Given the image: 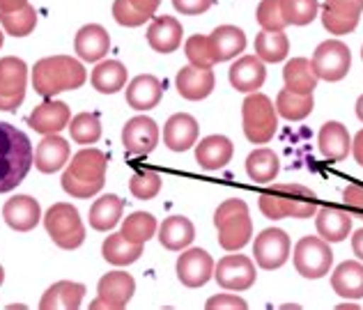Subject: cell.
Returning <instances> with one entry per match:
<instances>
[{
  "instance_id": "603a6c76",
  "label": "cell",
  "mask_w": 363,
  "mask_h": 310,
  "mask_svg": "<svg viewBox=\"0 0 363 310\" xmlns=\"http://www.w3.org/2000/svg\"><path fill=\"white\" fill-rule=\"evenodd\" d=\"M233 140L225 135H207L198 143L196 148V161L200 163V168L205 170H221L228 166L233 159Z\"/></svg>"
},
{
  "instance_id": "db71d44e",
  "label": "cell",
  "mask_w": 363,
  "mask_h": 310,
  "mask_svg": "<svg viewBox=\"0 0 363 310\" xmlns=\"http://www.w3.org/2000/svg\"><path fill=\"white\" fill-rule=\"evenodd\" d=\"M352 250H354V255L363 262V228L354 232V237H352Z\"/></svg>"
},
{
  "instance_id": "74e56055",
  "label": "cell",
  "mask_w": 363,
  "mask_h": 310,
  "mask_svg": "<svg viewBox=\"0 0 363 310\" xmlns=\"http://www.w3.org/2000/svg\"><path fill=\"white\" fill-rule=\"evenodd\" d=\"M313 106H315L313 94H297L290 90H281L279 96H276V111H279L281 118L292 122L308 118Z\"/></svg>"
},
{
  "instance_id": "11a10c76",
  "label": "cell",
  "mask_w": 363,
  "mask_h": 310,
  "mask_svg": "<svg viewBox=\"0 0 363 310\" xmlns=\"http://www.w3.org/2000/svg\"><path fill=\"white\" fill-rule=\"evenodd\" d=\"M28 5V0H0V12H16Z\"/></svg>"
},
{
  "instance_id": "4316f807",
  "label": "cell",
  "mask_w": 363,
  "mask_h": 310,
  "mask_svg": "<svg viewBox=\"0 0 363 310\" xmlns=\"http://www.w3.org/2000/svg\"><path fill=\"white\" fill-rule=\"evenodd\" d=\"M315 226H318L320 237L324 241H329V244H333V241L347 239V235L352 232V214L338 207H322L318 209Z\"/></svg>"
},
{
  "instance_id": "9f6ffc18",
  "label": "cell",
  "mask_w": 363,
  "mask_h": 310,
  "mask_svg": "<svg viewBox=\"0 0 363 310\" xmlns=\"http://www.w3.org/2000/svg\"><path fill=\"white\" fill-rule=\"evenodd\" d=\"M352 152H354V159L359 161V166H363V129L357 133L354 143H352Z\"/></svg>"
},
{
  "instance_id": "94428289",
  "label": "cell",
  "mask_w": 363,
  "mask_h": 310,
  "mask_svg": "<svg viewBox=\"0 0 363 310\" xmlns=\"http://www.w3.org/2000/svg\"><path fill=\"white\" fill-rule=\"evenodd\" d=\"M361 57H363V51H361Z\"/></svg>"
},
{
  "instance_id": "9a60e30c",
  "label": "cell",
  "mask_w": 363,
  "mask_h": 310,
  "mask_svg": "<svg viewBox=\"0 0 363 310\" xmlns=\"http://www.w3.org/2000/svg\"><path fill=\"white\" fill-rule=\"evenodd\" d=\"M177 278L186 287H203L214 278V260L203 248H189L177 260Z\"/></svg>"
},
{
  "instance_id": "3957f363",
  "label": "cell",
  "mask_w": 363,
  "mask_h": 310,
  "mask_svg": "<svg viewBox=\"0 0 363 310\" xmlns=\"http://www.w3.org/2000/svg\"><path fill=\"white\" fill-rule=\"evenodd\" d=\"M88 79L85 67L72 55H51L37 60L33 67V85L35 92L53 99L55 94L81 88Z\"/></svg>"
},
{
  "instance_id": "836d02e7",
  "label": "cell",
  "mask_w": 363,
  "mask_h": 310,
  "mask_svg": "<svg viewBox=\"0 0 363 310\" xmlns=\"http://www.w3.org/2000/svg\"><path fill=\"white\" fill-rule=\"evenodd\" d=\"M127 83V67L120 60H104L94 67L92 72V85L94 90L101 94H113L120 92Z\"/></svg>"
},
{
  "instance_id": "9c48e42d",
  "label": "cell",
  "mask_w": 363,
  "mask_h": 310,
  "mask_svg": "<svg viewBox=\"0 0 363 310\" xmlns=\"http://www.w3.org/2000/svg\"><path fill=\"white\" fill-rule=\"evenodd\" d=\"M28 67L21 57H0V111L14 113L26 99Z\"/></svg>"
},
{
  "instance_id": "4fadbf2b",
  "label": "cell",
  "mask_w": 363,
  "mask_h": 310,
  "mask_svg": "<svg viewBox=\"0 0 363 310\" xmlns=\"http://www.w3.org/2000/svg\"><path fill=\"white\" fill-rule=\"evenodd\" d=\"M97 292L99 297L92 301V308L122 310L131 301L133 292H136V280L127 271H108L106 276H101Z\"/></svg>"
},
{
  "instance_id": "7dc6e473",
  "label": "cell",
  "mask_w": 363,
  "mask_h": 310,
  "mask_svg": "<svg viewBox=\"0 0 363 310\" xmlns=\"http://www.w3.org/2000/svg\"><path fill=\"white\" fill-rule=\"evenodd\" d=\"M113 16H116V21L120 26H127V28H138L145 21H150V16L140 14L129 0H116V3H113Z\"/></svg>"
},
{
  "instance_id": "7bdbcfd3",
  "label": "cell",
  "mask_w": 363,
  "mask_h": 310,
  "mask_svg": "<svg viewBox=\"0 0 363 310\" xmlns=\"http://www.w3.org/2000/svg\"><path fill=\"white\" fill-rule=\"evenodd\" d=\"M281 9L288 26H308L320 12L318 0H281Z\"/></svg>"
},
{
  "instance_id": "7402d4cb",
  "label": "cell",
  "mask_w": 363,
  "mask_h": 310,
  "mask_svg": "<svg viewBox=\"0 0 363 310\" xmlns=\"http://www.w3.org/2000/svg\"><path fill=\"white\" fill-rule=\"evenodd\" d=\"M198 140V122L194 115L177 113L164 127V143L173 152H186Z\"/></svg>"
},
{
  "instance_id": "ee69618b",
  "label": "cell",
  "mask_w": 363,
  "mask_h": 310,
  "mask_svg": "<svg viewBox=\"0 0 363 310\" xmlns=\"http://www.w3.org/2000/svg\"><path fill=\"white\" fill-rule=\"evenodd\" d=\"M322 23L331 35H347L359 26V14H350V12H340V9H333L329 5L322 7Z\"/></svg>"
},
{
  "instance_id": "484cf974",
  "label": "cell",
  "mask_w": 363,
  "mask_h": 310,
  "mask_svg": "<svg viewBox=\"0 0 363 310\" xmlns=\"http://www.w3.org/2000/svg\"><path fill=\"white\" fill-rule=\"evenodd\" d=\"M124 94H127V104L133 111H152L161 101L164 88H161V81L157 76L143 74L127 85V92Z\"/></svg>"
},
{
  "instance_id": "680465c9",
  "label": "cell",
  "mask_w": 363,
  "mask_h": 310,
  "mask_svg": "<svg viewBox=\"0 0 363 310\" xmlns=\"http://www.w3.org/2000/svg\"><path fill=\"white\" fill-rule=\"evenodd\" d=\"M3 280H5V271H3V267H0V285H3Z\"/></svg>"
},
{
  "instance_id": "816d5d0a",
  "label": "cell",
  "mask_w": 363,
  "mask_h": 310,
  "mask_svg": "<svg viewBox=\"0 0 363 310\" xmlns=\"http://www.w3.org/2000/svg\"><path fill=\"white\" fill-rule=\"evenodd\" d=\"M327 5L333 9H340V12H350L359 16L363 12V0H327Z\"/></svg>"
},
{
  "instance_id": "cb8c5ba5",
  "label": "cell",
  "mask_w": 363,
  "mask_h": 310,
  "mask_svg": "<svg viewBox=\"0 0 363 310\" xmlns=\"http://www.w3.org/2000/svg\"><path fill=\"white\" fill-rule=\"evenodd\" d=\"M318 145H320L322 157L327 161H331V163L342 161L352 150L350 131L345 129V124H340V122H327L320 129Z\"/></svg>"
},
{
  "instance_id": "52a82bcc",
  "label": "cell",
  "mask_w": 363,
  "mask_h": 310,
  "mask_svg": "<svg viewBox=\"0 0 363 310\" xmlns=\"http://www.w3.org/2000/svg\"><path fill=\"white\" fill-rule=\"evenodd\" d=\"M44 228L49 232L55 246L65 250L79 248L85 241V226L79 216V209L69 202H55V205L46 211Z\"/></svg>"
},
{
  "instance_id": "ffe728a7",
  "label": "cell",
  "mask_w": 363,
  "mask_h": 310,
  "mask_svg": "<svg viewBox=\"0 0 363 310\" xmlns=\"http://www.w3.org/2000/svg\"><path fill=\"white\" fill-rule=\"evenodd\" d=\"M214 74L212 70H200V67H182L177 72V79H175V85H177V92L184 96L189 101H200L209 96V92L214 90Z\"/></svg>"
},
{
  "instance_id": "5b68a950",
  "label": "cell",
  "mask_w": 363,
  "mask_h": 310,
  "mask_svg": "<svg viewBox=\"0 0 363 310\" xmlns=\"http://www.w3.org/2000/svg\"><path fill=\"white\" fill-rule=\"evenodd\" d=\"M218 230V244L225 250H240L253 237V221L248 216V205L240 198L225 200L214 214Z\"/></svg>"
},
{
  "instance_id": "ab89813d",
  "label": "cell",
  "mask_w": 363,
  "mask_h": 310,
  "mask_svg": "<svg viewBox=\"0 0 363 310\" xmlns=\"http://www.w3.org/2000/svg\"><path fill=\"white\" fill-rule=\"evenodd\" d=\"M155 232H157V218L147 214V211H133L122 223V235L129 241H136V244H145L147 239L155 237Z\"/></svg>"
},
{
  "instance_id": "bcb514c9",
  "label": "cell",
  "mask_w": 363,
  "mask_h": 310,
  "mask_svg": "<svg viewBox=\"0 0 363 310\" xmlns=\"http://www.w3.org/2000/svg\"><path fill=\"white\" fill-rule=\"evenodd\" d=\"M257 23L262 26V31H283L288 21L283 16L281 0H262L257 7Z\"/></svg>"
},
{
  "instance_id": "60d3db41",
  "label": "cell",
  "mask_w": 363,
  "mask_h": 310,
  "mask_svg": "<svg viewBox=\"0 0 363 310\" xmlns=\"http://www.w3.org/2000/svg\"><path fill=\"white\" fill-rule=\"evenodd\" d=\"M69 133L79 145H92L101 138V122L94 113H79L69 120Z\"/></svg>"
},
{
  "instance_id": "ba28073f",
  "label": "cell",
  "mask_w": 363,
  "mask_h": 310,
  "mask_svg": "<svg viewBox=\"0 0 363 310\" xmlns=\"http://www.w3.org/2000/svg\"><path fill=\"white\" fill-rule=\"evenodd\" d=\"M333 265V250L322 237H303L294 246V267L303 278H322Z\"/></svg>"
},
{
  "instance_id": "2e32d148",
  "label": "cell",
  "mask_w": 363,
  "mask_h": 310,
  "mask_svg": "<svg viewBox=\"0 0 363 310\" xmlns=\"http://www.w3.org/2000/svg\"><path fill=\"white\" fill-rule=\"evenodd\" d=\"M69 120H72L69 106L65 101L46 99L30 113L28 124H30V129H35L37 133L49 135V133H60L65 127H69Z\"/></svg>"
},
{
  "instance_id": "d590c367",
  "label": "cell",
  "mask_w": 363,
  "mask_h": 310,
  "mask_svg": "<svg viewBox=\"0 0 363 310\" xmlns=\"http://www.w3.org/2000/svg\"><path fill=\"white\" fill-rule=\"evenodd\" d=\"M124 202L118 196H101L94 205L90 207V226L99 232L113 230L122 218Z\"/></svg>"
},
{
  "instance_id": "6da1fadb",
  "label": "cell",
  "mask_w": 363,
  "mask_h": 310,
  "mask_svg": "<svg viewBox=\"0 0 363 310\" xmlns=\"http://www.w3.org/2000/svg\"><path fill=\"white\" fill-rule=\"evenodd\" d=\"M35 163L30 138L7 122H0V193L16 189Z\"/></svg>"
},
{
  "instance_id": "b9f144b4",
  "label": "cell",
  "mask_w": 363,
  "mask_h": 310,
  "mask_svg": "<svg viewBox=\"0 0 363 310\" xmlns=\"http://www.w3.org/2000/svg\"><path fill=\"white\" fill-rule=\"evenodd\" d=\"M184 51H186L189 62L194 67H200V70H212V67L218 62L216 53H214V46H212V42H209V37H205V35L189 37Z\"/></svg>"
},
{
  "instance_id": "e0dca14e",
  "label": "cell",
  "mask_w": 363,
  "mask_h": 310,
  "mask_svg": "<svg viewBox=\"0 0 363 310\" xmlns=\"http://www.w3.org/2000/svg\"><path fill=\"white\" fill-rule=\"evenodd\" d=\"M3 218L12 230L28 232L42 221V207H40V202L30 196H14L5 202Z\"/></svg>"
},
{
  "instance_id": "f6af8a7d",
  "label": "cell",
  "mask_w": 363,
  "mask_h": 310,
  "mask_svg": "<svg viewBox=\"0 0 363 310\" xmlns=\"http://www.w3.org/2000/svg\"><path fill=\"white\" fill-rule=\"evenodd\" d=\"M129 191L138 200H152L161 191V177L155 170H138L129 179Z\"/></svg>"
},
{
  "instance_id": "f5cc1de1",
  "label": "cell",
  "mask_w": 363,
  "mask_h": 310,
  "mask_svg": "<svg viewBox=\"0 0 363 310\" xmlns=\"http://www.w3.org/2000/svg\"><path fill=\"white\" fill-rule=\"evenodd\" d=\"M129 3L138 9L140 14H145V16H150V18H155V12L159 9V5H161V0H129Z\"/></svg>"
},
{
  "instance_id": "7a4b0ae2",
  "label": "cell",
  "mask_w": 363,
  "mask_h": 310,
  "mask_svg": "<svg viewBox=\"0 0 363 310\" xmlns=\"http://www.w3.org/2000/svg\"><path fill=\"white\" fill-rule=\"evenodd\" d=\"M106 168H108L106 154L101 150L85 148L72 157V163L62 172L60 184L72 198H81V200L92 198L104 189Z\"/></svg>"
},
{
  "instance_id": "f907efd6",
  "label": "cell",
  "mask_w": 363,
  "mask_h": 310,
  "mask_svg": "<svg viewBox=\"0 0 363 310\" xmlns=\"http://www.w3.org/2000/svg\"><path fill=\"white\" fill-rule=\"evenodd\" d=\"M207 308L209 310H214V308H218V310H221V308H233V310L240 308V310H244L246 301L242 297H237V294H216V297H212L207 301Z\"/></svg>"
},
{
  "instance_id": "8d00e7d4",
  "label": "cell",
  "mask_w": 363,
  "mask_h": 310,
  "mask_svg": "<svg viewBox=\"0 0 363 310\" xmlns=\"http://www.w3.org/2000/svg\"><path fill=\"white\" fill-rule=\"evenodd\" d=\"M290 53V42L283 31H262L255 37V55L262 62H283Z\"/></svg>"
},
{
  "instance_id": "c3c4849f",
  "label": "cell",
  "mask_w": 363,
  "mask_h": 310,
  "mask_svg": "<svg viewBox=\"0 0 363 310\" xmlns=\"http://www.w3.org/2000/svg\"><path fill=\"white\" fill-rule=\"evenodd\" d=\"M342 198H345V207L352 214H357L363 221V184H352V187H347L345 193H342Z\"/></svg>"
},
{
  "instance_id": "7c38bea8",
  "label": "cell",
  "mask_w": 363,
  "mask_h": 310,
  "mask_svg": "<svg viewBox=\"0 0 363 310\" xmlns=\"http://www.w3.org/2000/svg\"><path fill=\"white\" fill-rule=\"evenodd\" d=\"M255 265L246 255H228L214 265V280L228 292H244L255 283Z\"/></svg>"
},
{
  "instance_id": "83f0119b",
  "label": "cell",
  "mask_w": 363,
  "mask_h": 310,
  "mask_svg": "<svg viewBox=\"0 0 363 310\" xmlns=\"http://www.w3.org/2000/svg\"><path fill=\"white\" fill-rule=\"evenodd\" d=\"M83 297H85V285L72 283V280H60V283L51 285L42 294L40 308L42 310H53V308L76 310V308H81Z\"/></svg>"
},
{
  "instance_id": "8992f818",
  "label": "cell",
  "mask_w": 363,
  "mask_h": 310,
  "mask_svg": "<svg viewBox=\"0 0 363 310\" xmlns=\"http://www.w3.org/2000/svg\"><path fill=\"white\" fill-rule=\"evenodd\" d=\"M244 133L253 145H264L274 138L279 129V111L274 109L272 99L262 92H251L242 106Z\"/></svg>"
},
{
  "instance_id": "d6a6232c",
  "label": "cell",
  "mask_w": 363,
  "mask_h": 310,
  "mask_svg": "<svg viewBox=\"0 0 363 310\" xmlns=\"http://www.w3.org/2000/svg\"><path fill=\"white\" fill-rule=\"evenodd\" d=\"M101 255L106 262L116 265V267H127L131 262L143 255V244H136V241H129L122 235H111L101 246Z\"/></svg>"
},
{
  "instance_id": "f1b7e54d",
  "label": "cell",
  "mask_w": 363,
  "mask_h": 310,
  "mask_svg": "<svg viewBox=\"0 0 363 310\" xmlns=\"http://www.w3.org/2000/svg\"><path fill=\"white\" fill-rule=\"evenodd\" d=\"M333 292L342 299H363V262L359 260H350L336 267L331 276Z\"/></svg>"
},
{
  "instance_id": "681fc988",
  "label": "cell",
  "mask_w": 363,
  "mask_h": 310,
  "mask_svg": "<svg viewBox=\"0 0 363 310\" xmlns=\"http://www.w3.org/2000/svg\"><path fill=\"white\" fill-rule=\"evenodd\" d=\"M173 5H175L177 12L186 14V16H194V14L207 12V9L214 5V0H173Z\"/></svg>"
},
{
  "instance_id": "e575fe53",
  "label": "cell",
  "mask_w": 363,
  "mask_h": 310,
  "mask_svg": "<svg viewBox=\"0 0 363 310\" xmlns=\"http://www.w3.org/2000/svg\"><path fill=\"white\" fill-rule=\"evenodd\" d=\"M281 170V163H279V157L274 154V150H267V148H260L248 154L246 159V172L248 177H251L255 184H269L274 182V177L279 175Z\"/></svg>"
},
{
  "instance_id": "30bf717a",
  "label": "cell",
  "mask_w": 363,
  "mask_h": 310,
  "mask_svg": "<svg viewBox=\"0 0 363 310\" xmlns=\"http://www.w3.org/2000/svg\"><path fill=\"white\" fill-rule=\"evenodd\" d=\"M311 62L315 67L318 79L333 83V81H340L347 76L350 67H352V53L342 42L329 40V42H322L318 48H315Z\"/></svg>"
},
{
  "instance_id": "91938a15",
  "label": "cell",
  "mask_w": 363,
  "mask_h": 310,
  "mask_svg": "<svg viewBox=\"0 0 363 310\" xmlns=\"http://www.w3.org/2000/svg\"><path fill=\"white\" fill-rule=\"evenodd\" d=\"M0 48H3V33H0Z\"/></svg>"
},
{
  "instance_id": "5bb4252c",
  "label": "cell",
  "mask_w": 363,
  "mask_h": 310,
  "mask_svg": "<svg viewBox=\"0 0 363 310\" xmlns=\"http://www.w3.org/2000/svg\"><path fill=\"white\" fill-rule=\"evenodd\" d=\"M122 143L127 154L133 157H145L159 143V127L157 122L147 115H136L131 118L122 129Z\"/></svg>"
},
{
  "instance_id": "44dd1931",
  "label": "cell",
  "mask_w": 363,
  "mask_h": 310,
  "mask_svg": "<svg viewBox=\"0 0 363 310\" xmlns=\"http://www.w3.org/2000/svg\"><path fill=\"white\" fill-rule=\"evenodd\" d=\"M67 159H69V143L60 138L58 133L44 135V140L35 150V168L40 172H46V175L58 172L67 163Z\"/></svg>"
},
{
  "instance_id": "6f0895ef",
  "label": "cell",
  "mask_w": 363,
  "mask_h": 310,
  "mask_svg": "<svg viewBox=\"0 0 363 310\" xmlns=\"http://www.w3.org/2000/svg\"><path fill=\"white\" fill-rule=\"evenodd\" d=\"M357 118L363 122V94L359 96V101H357Z\"/></svg>"
},
{
  "instance_id": "8fae6325",
  "label": "cell",
  "mask_w": 363,
  "mask_h": 310,
  "mask_svg": "<svg viewBox=\"0 0 363 310\" xmlns=\"http://www.w3.org/2000/svg\"><path fill=\"white\" fill-rule=\"evenodd\" d=\"M253 258L262 269L272 271L288 262L290 258V237L281 228H267L255 237Z\"/></svg>"
},
{
  "instance_id": "d4e9b609",
  "label": "cell",
  "mask_w": 363,
  "mask_h": 310,
  "mask_svg": "<svg viewBox=\"0 0 363 310\" xmlns=\"http://www.w3.org/2000/svg\"><path fill=\"white\" fill-rule=\"evenodd\" d=\"M182 23L173 16H159L147 28V44L157 53H173L182 44Z\"/></svg>"
},
{
  "instance_id": "ac0fdd59",
  "label": "cell",
  "mask_w": 363,
  "mask_h": 310,
  "mask_svg": "<svg viewBox=\"0 0 363 310\" xmlns=\"http://www.w3.org/2000/svg\"><path fill=\"white\" fill-rule=\"evenodd\" d=\"M230 85L237 92H257L262 88V83L267 79L264 62L257 55H244L230 67Z\"/></svg>"
},
{
  "instance_id": "277c9868",
  "label": "cell",
  "mask_w": 363,
  "mask_h": 310,
  "mask_svg": "<svg viewBox=\"0 0 363 310\" xmlns=\"http://www.w3.org/2000/svg\"><path fill=\"white\" fill-rule=\"evenodd\" d=\"M260 211L272 221L279 218H311L318 214V200L311 189L301 184H279L260 196Z\"/></svg>"
},
{
  "instance_id": "d6986e66",
  "label": "cell",
  "mask_w": 363,
  "mask_h": 310,
  "mask_svg": "<svg viewBox=\"0 0 363 310\" xmlns=\"http://www.w3.org/2000/svg\"><path fill=\"white\" fill-rule=\"evenodd\" d=\"M74 48H76V55H81V60L99 62L101 57L108 53L111 37H108L106 28H104V26H97V23L83 26L81 31L76 33Z\"/></svg>"
},
{
  "instance_id": "f546056e",
  "label": "cell",
  "mask_w": 363,
  "mask_h": 310,
  "mask_svg": "<svg viewBox=\"0 0 363 310\" xmlns=\"http://www.w3.org/2000/svg\"><path fill=\"white\" fill-rule=\"evenodd\" d=\"M285 90L297 94H313L315 85H318V74L308 57H292L283 70Z\"/></svg>"
},
{
  "instance_id": "4dcf8cb0",
  "label": "cell",
  "mask_w": 363,
  "mask_h": 310,
  "mask_svg": "<svg viewBox=\"0 0 363 310\" xmlns=\"http://www.w3.org/2000/svg\"><path fill=\"white\" fill-rule=\"evenodd\" d=\"M196 239V228L186 216H170L161 223L159 228V241L161 246L168 250H182L191 246V241Z\"/></svg>"
},
{
  "instance_id": "1f68e13d",
  "label": "cell",
  "mask_w": 363,
  "mask_h": 310,
  "mask_svg": "<svg viewBox=\"0 0 363 310\" xmlns=\"http://www.w3.org/2000/svg\"><path fill=\"white\" fill-rule=\"evenodd\" d=\"M209 42L214 46L216 60L225 62L237 57L246 48V35L242 28H237V26H218L216 31L209 35Z\"/></svg>"
},
{
  "instance_id": "f35d334b",
  "label": "cell",
  "mask_w": 363,
  "mask_h": 310,
  "mask_svg": "<svg viewBox=\"0 0 363 310\" xmlns=\"http://www.w3.org/2000/svg\"><path fill=\"white\" fill-rule=\"evenodd\" d=\"M0 26L12 37H28L37 26V12L35 7L26 5L16 12H0Z\"/></svg>"
}]
</instances>
